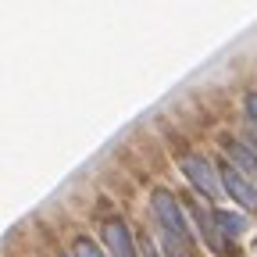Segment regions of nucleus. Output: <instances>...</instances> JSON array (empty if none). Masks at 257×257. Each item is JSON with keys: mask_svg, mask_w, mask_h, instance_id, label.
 Listing matches in <instances>:
<instances>
[{"mask_svg": "<svg viewBox=\"0 0 257 257\" xmlns=\"http://www.w3.org/2000/svg\"><path fill=\"white\" fill-rule=\"evenodd\" d=\"M150 207H154V218H157V225H161V232L179 236V239H193L189 225H186V214H182V204L172 197L168 189H154Z\"/></svg>", "mask_w": 257, "mask_h": 257, "instance_id": "f257e3e1", "label": "nucleus"}, {"mask_svg": "<svg viewBox=\"0 0 257 257\" xmlns=\"http://www.w3.org/2000/svg\"><path fill=\"white\" fill-rule=\"evenodd\" d=\"M179 168H182V175L193 182V189H200L207 200H218V197H221V179H218V172H214V165H211L207 157L186 154V157L179 161Z\"/></svg>", "mask_w": 257, "mask_h": 257, "instance_id": "f03ea898", "label": "nucleus"}, {"mask_svg": "<svg viewBox=\"0 0 257 257\" xmlns=\"http://www.w3.org/2000/svg\"><path fill=\"white\" fill-rule=\"evenodd\" d=\"M100 236H104V246H107L111 257H136L133 232H128V225H125L121 218H107L104 229H100Z\"/></svg>", "mask_w": 257, "mask_h": 257, "instance_id": "7ed1b4c3", "label": "nucleus"}, {"mask_svg": "<svg viewBox=\"0 0 257 257\" xmlns=\"http://www.w3.org/2000/svg\"><path fill=\"white\" fill-rule=\"evenodd\" d=\"M221 186L229 189V197L236 200V204H243L246 211H257V186L250 182V179H243L232 165H221Z\"/></svg>", "mask_w": 257, "mask_h": 257, "instance_id": "20e7f679", "label": "nucleus"}, {"mask_svg": "<svg viewBox=\"0 0 257 257\" xmlns=\"http://www.w3.org/2000/svg\"><path fill=\"white\" fill-rule=\"evenodd\" d=\"M189 214H193V221L200 225V236L207 239V246H211L214 253H225V239H221L218 225H214V214H207L200 204H189Z\"/></svg>", "mask_w": 257, "mask_h": 257, "instance_id": "39448f33", "label": "nucleus"}, {"mask_svg": "<svg viewBox=\"0 0 257 257\" xmlns=\"http://www.w3.org/2000/svg\"><path fill=\"white\" fill-rule=\"evenodd\" d=\"M225 150H229V157L236 161V165H239L246 175L257 179V157L250 154V147H243V143H236V140H225Z\"/></svg>", "mask_w": 257, "mask_h": 257, "instance_id": "423d86ee", "label": "nucleus"}, {"mask_svg": "<svg viewBox=\"0 0 257 257\" xmlns=\"http://www.w3.org/2000/svg\"><path fill=\"white\" fill-rule=\"evenodd\" d=\"M214 225H218V232H225V236H243V232H246V218H239V214H225V211L214 214Z\"/></svg>", "mask_w": 257, "mask_h": 257, "instance_id": "0eeeda50", "label": "nucleus"}, {"mask_svg": "<svg viewBox=\"0 0 257 257\" xmlns=\"http://www.w3.org/2000/svg\"><path fill=\"white\" fill-rule=\"evenodd\" d=\"M75 257H104V253L96 250V243H93V239L79 236V239H75Z\"/></svg>", "mask_w": 257, "mask_h": 257, "instance_id": "6e6552de", "label": "nucleus"}, {"mask_svg": "<svg viewBox=\"0 0 257 257\" xmlns=\"http://www.w3.org/2000/svg\"><path fill=\"white\" fill-rule=\"evenodd\" d=\"M246 121L257 125V93H246Z\"/></svg>", "mask_w": 257, "mask_h": 257, "instance_id": "1a4fd4ad", "label": "nucleus"}, {"mask_svg": "<svg viewBox=\"0 0 257 257\" xmlns=\"http://www.w3.org/2000/svg\"><path fill=\"white\" fill-rule=\"evenodd\" d=\"M246 140H250V154L257 157V125H250V121H246Z\"/></svg>", "mask_w": 257, "mask_h": 257, "instance_id": "9d476101", "label": "nucleus"}, {"mask_svg": "<svg viewBox=\"0 0 257 257\" xmlns=\"http://www.w3.org/2000/svg\"><path fill=\"white\" fill-rule=\"evenodd\" d=\"M143 250H147V257H157V253H154V243H143Z\"/></svg>", "mask_w": 257, "mask_h": 257, "instance_id": "9b49d317", "label": "nucleus"}]
</instances>
